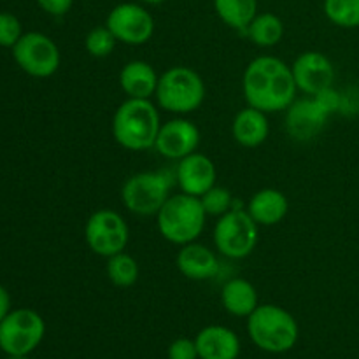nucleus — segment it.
<instances>
[{"label": "nucleus", "mask_w": 359, "mask_h": 359, "mask_svg": "<svg viewBox=\"0 0 359 359\" xmlns=\"http://www.w3.org/2000/svg\"><path fill=\"white\" fill-rule=\"evenodd\" d=\"M242 93L245 104L266 114L286 111L298 93L291 65L272 55L258 56L242 74Z\"/></svg>", "instance_id": "f257e3e1"}, {"label": "nucleus", "mask_w": 359, "mask_h": 359, "mask_svg": "<svg viewBox=\"0 0 359 359\" xmlns=\"http://www.w3.org/2000/svg\"><path fill=\"white\" fill-rule=\"evenodd\" d=\"M160 126L158 105L144 98H126L121 102L111 123L112 137L126 151L153 149Z\"/></svg>", "instance_id": "f03ea898"}, {"label": "nucleus", "mask_w": 359, "mask_h": 359, "mask_svg": "<svg viewBox=\"0 0 359 359\" xmlns=\"http://www.w3.org/2000/svg\"><path fill=\"white\" fill-rule=\"evenodd\" d=\"M156 226L161 237L174 245H186L198 241L207 223V212L198 196L175 193L156 214Z\"/></svg>", "instance_id": "7ed1b4c3"}, {"label": "nucleus", "mask_w": 359, "mask_h": 359, "mask_svg": "<svg viewBox=\"0 0 359 359\" xmlns=\"http://www.w3.org/2000/svg\"><path fill=\"white\" fill-rule=\"evenodd\" d=\"M248 333L258 349L283 354L293 349L300 337L297 319L276 304H259L248 318Z\"/></svg>", "instance_id": "20e7f679"}, {"label": "nucleus", "mask_w": 359, "mask_h": 359, "mask_svg": "<svg viewBox=\"0 0 359 359\" xmlns=\"http://www.w3.org/2000/svg\"><path fill=\"white\" fill-rule=\"evenodd\" d=\"M205 83L196 70L175 65L160 74L158 79L156 105L170 114H191L205 100Z\"/></svg>", "instance_id": "39448f33"}, {"label": "nucleus", "mask_w": 359, "mask_h": 359, "mask_svg": "<svg viewBox=\"0 0 359 359\" xmlns=\"http://www.w3.org/2000/svg\"><path fill=\"white\" fill-rule=\"evenodd\" d=\"M214 249L228 259H244L252 255L259 241V226L248 209L233 207L217 217L212 231Z\"/></svg>", "instance_id": "423d86ee"}, {"label": "nucleus", "mask_w": 359, "mask_h": 359, "mask_svg": "<svg viewBox=\"0 0 359 359\" xmlns=\"http://www.w3.org/2000/svg\"><path fill=\"white\" fill-rule=\"evenodd\" d=\"M172 175L163 170L137 172L121 186V202L140 217L156 216L172 195Z\"/></svg>", "instance_id": "0eeeda50"}, {"label": "nucleus", "mask_w": 359, "mask_h": 359, "mask_svg": "<svg viewBox=\"0 0 359 359\" xmlns=\"http://www.w3.org/2000/svg\"><path fill=\"white\" fill-rule=\"evenodd\" d=\"M46 323L32 309H14L0 323V349L7 356H28L41 346Z\"/></svg>", "instance_id": "6e6552de"}, {"label": "nucleus", "mask_w": 359, "mask_h": 359, "mask_svg": "<svg viewBox=\"0 0 359 359\" xmlns=\"http://www.w3.org/2000/svg\"><path fill=\"white\" fill-rule=\"evenodd\" d=\"M84 241L93 255L107 259L125 251L130 241V228L119 212L98 209L84 224Z\"/></svg>", "instance_id": "1a4fd4ad"}, {"label": "nucleus", "mask_w": 359, "mask_h": 359, "mask_svg": "<svg viewBox=\"0 0 359 359\" xmlns=\"http://www.w3.org/2000/svg\"><path fill=\"white\" fill-rule=\"evenodd\" d=\"M11 51L16 65L25 74L37 79L51 77L62 63V55L56 42L41 32L23 34Z\"/></svg>", "instance_id": "9d476101"}, {"label": "nucleus", "mask_w": 359, "mask_h": 359, "mask_svg": "<svg viewBox=\"0 0 359 359\" xmlns=\"http://www.w3.org/2000/svg\"><path fill=\"white\" fill-rule=\"evenodd\" d=\"M105 27L116 41L126 46H142L153 39L154 18L137 2H123L112 7L105 18Z\"/></svg>", "instance_id": "9b49d317"}, {"label": "nucleus", "mask_w": 359, "mask_h": 359, "mask_svg": "<svg viewBox=\"0 0 359 359\" xmlns=\"http://www.w3.org/2000/svg\"><path fill=\"white\" fill-rule=\"evenodd\" d=\"M291 70H293L298 91L307 97L323 93L333 88V83H335V67L332 60L321 51H304L298 55L291 65Z\"/></svg>", "instance_id": "f8f14e48"}, {"label": "nucleus", "mask_w": 359, "mask_h": 359, "mask_svg": "<svg viewBox=\"0 0 359 359\" xmlns=\"http://www.w3.org/2000/svg\"><path fill=\"white\" fill-rule=\"evenodd\" d=\"M200 146V130L189 119L179 118L161 123L154 149L167 160H182L188 154L195 153Z\"/></svg>", "instance_id": "ddd939ff"}, {"label": "nucleus", "mask_w": 359, "mask_h": 359, "mask_svg": "<svg viewBox=\"0 0 359 359\" xmlns=\"http://www.w3.org/2000/svg\"><path fill=\"white\" fill-rule=\"evenodd\" d=\"M328 118L330 112L316 97L297 98L286 109V132L291 139L307 142L323 132Z\"/></svg>", "instance_id": "4468645a"}, {"label": "nucleus", "mask_w": 359, "mask_h": 359, "mask_svg": "<svg viewBox=\"0 0 359 359\" xmlns=\"http://www.w3.org/2000/svg\"><path fill=\"white\" fill-rule=\"evenodd\" d=\"M174 179L182 193L200 198L203 193H207L212 186H216V165L207 154L195 151V153L179 160Z\"/></svg>", "instance_id": "2eb2a0df"}, {"label": "nucleus", "mask_w": 359, "mask_h": 359, "mask_svg": "<svg viewBox=\"0 0 359 359\" xmlns=\"http://www.w3.org/2000/svg\"><path fill=\"white\" fill-rule=\"evenodd\" d=\"M175 266L186 279L196 280V283L214 279L221 269L217 251H212L196 241L179 248Z\"/></svg>", "instance_id": "dca6fc26"}, {"label": "nucleus", "mask_w": 359, "mask_h": 359, "mask_svg": "<svg viewBox=\"0 0 359 359\" xmlns=\"http://www.w3.org/2000/svg\"><path fill=\"white\" fill-rule=\"evenodd\" d=\"M198 359H237L241 340L233 330L221 325L205 326L195 337Z\"/></svg>", "instance_id": "f3484780"}, {"label": "nucleus", "mask_w": 359, "mask_h": 359, "mask_svg": "<svg viewBox=\"0 0 359 359\" xmlns=\"http://www.w3.org/2000/svg\"><path fill=\"white\" fill-rule=\"evenodd\" d=\"M269 133V114L251 105L241 109L231 121V137L238 146L248 147V149H255L265 144Z\"/></svg>", "instance_id": "a211bd4d"}, {"label": "nucleus", "mask_w": 359, "mask_h": 359, "mask_svg": "<svg viewBox=\"0 0 359 359\" xmlns=\"http://www.w3.org/2000/svg\"><path fill=\"white\" fill-rule=\"evenodd\" d=\"M158 79L160 76L156 70L149 62H144V60H132L125 63L118 76L119 88L126 95V98H144V100H151L154 97Z\"/></svg>", "instance_id": "6ab92c4d"}, {"label": "nucleus", "mask_w": 359, "mask_h": 359, "mask_svg": "<svg viewBox=\"0 0 359 359\" xmlns=\"http://www.w3.org/2000/svg\"><path fill=\"white\" fill-rule=\"evenodd\" d=\"M248 212L258 226H276L290 212V200L280 189H258L248 202Z\"/></svg>", "instance_id": "aec40b11"}, {"label": "nucleus", "mask_w": 359, "mask_h": 359, "mask_svg": "<svg viewBox=\"0 0 359 359\" xmlns=\"http://www.w3.org/2000/svg\"><path fill=\"white\" fill-rule=\"evenodd\" d=\"M221 305L228 314L248 319L259 305L258 291L248 279L233 277L221 287Z\"/></svg>", "instance_id": "412c9836"}, {"label": "nucleus", "mask_w": 359, "mask_h": 359, "mask_svg": "<svg viewBox=\"0 0 359 359\" xmlns=\"http://www.w3.org/2000/svg\"><path fill=\"white\" fill-rule=\"evenodd\" d=\"M214 11L226 27L245 34L258 14V0H214Z\"/></svg>", "instance_id": "4be33fe9"}, {"label": "nucleus", "mask_w": 359, "mask_h": 359, "mask_svg": "<svg viewBox=\"0 0 359 359\" xmlns=\"http://www.w3.org/2000/svg\"><path fill=\"white\" fill-rule=\"evenodd\" d=\"M244 35L258 48H273L283 41L284 23L277 14L258 13Z\"/></svg>", "instance_id": "5701e85b"}, {"label": "nucleus", "mask_w": 359, "mask_h": 359, "mask_svg": "<svg viewBox=\"0 0 359 359\" xmlns=\"http://www.w3.org/2000/svg\"><path fill=\"white\" fill-rule=\"evenodd\" d=\"M105 273H107V279L111 280L116 287L126 290V287H132L137 284V280H139L140 277V266L139 262H137L132 255L123 251L111 256V258H107V263H105Z\"/></svg>", "instance_id": "b1692460"}, {"label": "nucleus", "mask_w": 359, "mask_h": 359, "mask_svg": "<svg viewBox=\"0 0 359 359\" xmlns=\"http://www.w3.org/2000/svg\"><path fill=\"white\" fill-rule=\"evenodd\" d=\"M323 11H325L326 18L337 27H359V0H325Z\"/></svg>", "instance_id": "393cba45"}, {"label": "nucleus", "mask_w": 359, "mask_h": 359, "mask_svg": "<svg viewBox=\"0 0 359 359\" xmlns=\"http://www.w3.org/2000/svg\"><path fill=\"white\" fill-rule=\"evenodd\" d=\"M116 44L118 41L105 25L91 28L84 37V48H86L88 55L93 58H107L109 55H112Z\"/></svg>", "instance_id": "a878e982"}, {"label": "nucleus", "mask_w": 359, "mask_h": 359, "mask_svg": "<svg viewBox=\"0 0 359 359\" xmlns=\"http://www.w3.org/2000/svg\"><path fill=\"white\" fill-rule=\"evenodd\" d=\"M200 202H202L203 209H205L207 216L219 217L223 214H226L228 210L233 209V195L228 188L223 186H212L207 193H203L200 196Z\"/></svg>", "instance_id": "bb28decb"}, {"label": "nucleus", "mask_w": 359, "mask_h": 359, "mask_svg": "<svg viewBox=\"0 0 359 359\" xmlns=\"http://www.w3.org/2000/svg\"><path fill=\"white\" fill-rule=\"evenodd\" d=\"M23 27L13 13H0V48H14L23 35Z\"/></svg>", "instance_id": "cd10ccee"}, {"label": "nucleus", "mask_w": 359, "mask_h": 359, "mask_svg": "<svg viewBox=\"0 0 359 359\" xmlns=\"http://www.w3.org/2000/svg\"><path fill=\"white\" fill-rule=\"evenodd\" d=\"M168 359H198L195 340L186 339V337L175 339L168 346Z\"/></svg>", "instance_id": "c85d7f7f"}, {"label": "nucleus", "mask_w": 359, "mask_h": 359, "mask_svg": "<svg viewBox=\"0 0 359 359\" xmlns=\"http://www.w3.org/2000/svg\"><path fill=\"white\" fill-rule=\"evenodd\" d=\"M37 6L49 16H65L74 6V0H35Z\"/></svg>", "instance_id": "c756f323"}, {"label": "nucleus", "mask_w": 359, "mask_h": 359, "mask_svg": "<svg viewBox=\"0 0 359 359\" xmlns=\"http://www.w3.org/2000/svg\"><path fill=\"white\" fill-rule=\"evenodd\" d=\"M11 312V294L6 287L0 284V323L6 319V316Z\"/></svg>", "instance_id": "7c9ffc66"}, {"label": "nucleus", "mask_w": 359, "mask_h": 359, "mask_svg": "<svg viewBox=\"0 0 359 359\" xmlns=\"http://www.w3.org/2000/svg\"><path fill=\"white\" fill-rule=\"evenodd\" d=\"M142 4H151V6H160V4L167 2V0H139Z\"/></svg>", "instance_id": "2f4dec72"}, {"label": "nucleus", "mask_w": 359, "mask_h": 359, "mask_svg": "<svg viewBox=\"0 0 359 359\" xmlns=\"http://www.w3.org/2000/svg\"><path fill=\"white\" fill-rule=\"evenodd\" d=\"M7 359H28L27 356H7Z\"/></svg>", "instance_id": "473e14b6"}]
</instances>
